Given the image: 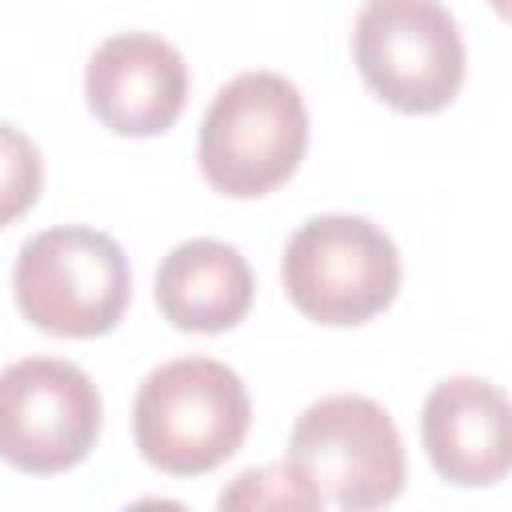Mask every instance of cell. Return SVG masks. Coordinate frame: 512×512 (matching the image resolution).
<instances>
[{
  "mask_svg": "<svg viewBox=\"0 0 512 512\" xmlns=\"http://www.w3.org/2000/svg\"><path fill=\"white\" fill-rule=\"evenodd\" d=\"M252 400L244 380L212 360L184 356L152 368L132 404L140 456L168 476H204L220 468L248 436Z\"/></svg>",
  "mask_w": 512,
  "mask_h": 512,
  "instance_id": "1",
  "label": "cell"
},
{
  "mask_svg": "<svg viewBox=\"0 0 512 512\" xmlns=\"http://www.w3.org/2000/svg\"><path fill=\"white\" fill-rule=\"evenodd\" d=\"M304 148V100L296 84L276 72H240L228 80L200 124V172L232 200L280 188L300 168Z\"/></svg>",
  "mask_w": 512,
  "mask_h": 512,
  "instance_id": "2",
  "label": "cell"
},
{
  "mask_svg": "<svg viewBox=\"0 0 512 512\" xmlns=\"http://www.w3.org/2000/svg\"><path fill=\"white\" fill-rule=\"evenodd\" d=\"M16 304L48 336L92 340L120 324L132 296V268L108 232L64 224L36 232L12 272Z\"/></svg>",
  "mask_w": 512,
  "mask_h": 512,
  "instance_id": "3",
  "label": "cell"
},
{
  "mask_svg": "<svg viewBox=\"0 0 512 512\" xmlns=\"http://www.w3.org/2000/svg\"><path fill=\"white\" fill-rule=\"evenodd\" d=\"M320 504L380 508L404 488V440L392 416L368 396H324L300 412L284 460Z\"/></svg>",
  "mask_w": 512,
  "mask_h": 512,
  "instance_id": "4",
  "label": "cell"
},
{
  "mask_svg": "<svg viewBox=\"0 0 512 512\" xmlns=\"http://www.w3.org/2000/svg\"><path fill=\"white\" fill-rule=\"evenodd\" d=\"M284 292L316 324H364L396 300L400 252L364 216H312L284 248Z\"/></svg>",
  "mask_w": 512,
  "mask_h": 512,
  "instance_id": "5",
  "label": "cell"
},
{
  "mask_svg": "<svg viewBox=\"0 0 512 512\" xmlns=\"http://www.w3.org/2000/svg\"><path fill=\"white\" fill-rule=\"evenodd\" d=\"M352 56L364 84L408 116L448 108L464 80V40L440 0H368Z\"/></svg>",
  "mask_w": 512,
  "mask_h": 512,
  "instance_id": "6",
  "label": "cell"
},
{
  "mask_svg": "<svg viewBox=\"0 0 512 512\" xmlns=\"http://www.w3.org/2000/svg\"><path fill=\"white\" fill-rule=\"evenodd\" d=\"M100 436V392L68 360L28 356L0 372V460L28 476L76 468Z\"/></svg>",
  "mask_w": 512,
  "mask_h": 512,
  "instance_id": "7",
  "label": "cell"
},
{
  "mask_svg": "<svg viewBox=\"0 0 512 512\" xmlns=\"http://www.w3.org/2000/svg\"><path fill=\"white\" fill-rule=\"evenodd\" d=\"M92 116L116 136H160L188 100L184 56L152 32L108 36L84 72Z\"/></svg>",
  "mask_w": 512,
  "mask_h": 512,
  "instance_id": "8",
  "label": "cell"
},
{
  "mask_svg": "<svg viewBox=\"0 0 512 512\" xmlns=\"http://www.w3.org/2000/svg\"><path fill=\"white\" fill-rule=\"evenodd\" d=\"M420 436L448 484H496L508 472V396L492 380L452 376L428 392Z\"/></svg>",
  "mask_w": 512,
  "mask_h": 512,
  "instance_id": "9",
  "label": "cell"
},
{
  "mask_svg": "<svg viewBox=\"0 0 512 512\" xmlns=\"http://www.w3.org/2000/svg\"><path fill=\"white\" fill-rule=\"evenodd\" d=\"M252 268L224 240H184L156 268V304L180 332H224L252 308Z\"/></svg>",
  "mask_w": 512,
  "mask_h": 512,
  "instance_id": "10",
  "label": "cell"
},
{
  "mask_svg": "<svg viewBox=\"0 0 512 512\" xmlns=\"http://www.w3.org/2000/svg\"><path fill=\"white\" fill-rule=\"evenodd\" d=\"M40 184H44V164L36 144L20 128L0 124V228L20 220L36 204Z\"/></svg>",
  "mask_w": 512,
  "mask_h": 512,
  "instance_id": "11",
  "label": "cell"
},
{
  "mask_svg": "<svg viewBox=\"0 0 512 512\" xmlns=\"http://www.w3.org/2000/svg\"><path fill=\"white\" fill-rule=\"evenodd\" d=\"M220 508H320L316 492L284 464V468H248L236 476L228 492H220Z\"/></svg>",
  "mask_w": 512,
  "mask_h": 512,
  "instance_id": "12",
  "label": "cell"
}]
</instances>
